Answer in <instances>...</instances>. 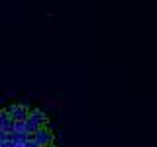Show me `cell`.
<instances>
[{"label":"cell","instance_id":"3957f363","mask_svg":"<svg viewBox=\"0 0 157 147\" xmlns=\"http://www.w3.org/2000/svg\"><path fill=\"white\" fill-rule=\"evenodd\" d=\"M28 118H29V120H32L37 127H45V126H47V116H45V112L39 110V108L32 110V112L28 114Z\"/></svg>","mask_w":157,"mask_h":147},{"label":"cell","instance_id":"8992f818","mask_svg":"<svg viewBox=\"0 0 157 147\" xmlns=\"http://www.w3.org/2000/svg\"><path fill=\"white\" fill-rule=\"evenodd\" d=\"M4 141H6V131L0 130V143H4Z\"/></svg>","mask_w":157,"mask_h":147},{"label":"cell","instance_id":"277c9868","mask_svg":"<svg viewBox=\"0 0 157 147\" xmlns=\"http://www.w3.org/2000/svg\"><path fill=\"white\" fill-rule=\"evenodd\" d=\"M0 130L10 134V131H14V120L8 116L6 110H0Z\"/></svg>","mask_w":157,"mask_h":147},{"label":"cell","instance_id":"6da1fadb","mask_svg":"<svg viewBox=\"0 0 157 147\" xmlns=\"http://www.w3.org/2000/svg\"><path fill=\"white\" fill-rule=\"evenodd\" d=\"M32 139L37 143V147H47V145H53L55 137H53V131L45 126V127H37L32 134Z\"/></svg>","mask_w":157,"mask_h":147},{"label":"cell","instance_id":"5b68a950","mask_svg":"<svg viewBox=\"0 0 157 147\" xmlns=\"http://www.w3.org/2000/svg\"><path fill=\"white\" fill-rule=\"evenodd\" d=\"M14 131H24V122H14Z\"/></svg>","mask_w":157,"mask_h":147},{"label":"cell","instance_id":"7a4b0ae2","mask_svg":"<svg viewBox=\"0 0 157 147\" xmlns=\"http://www.w3.org/2000/svg\"><path fill=\"white\" fill-rule=\"evenodd\" d=\"M6 112H8V116L12 118L14 122H24V120L28 118V114H29V110H28L26 106H22V104H12V106H8Z\"/></svg>","mask_w":157,"mask_h":147},{"label":"cell","instance_id":"52a82bcc","mask_svg":"<svg viewBox=\"0 0 157 147\" xmlns=\"http://www.w3.org/2000/svg\"><path fill=\"white\" fill-rule=\"evenodd\" d=\"M47 147H53V145H47Z\"/></svg>","mask_w":157,"mask_h":147}]
</instances>
